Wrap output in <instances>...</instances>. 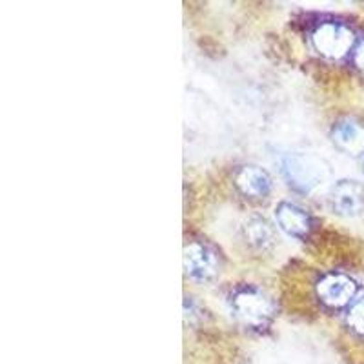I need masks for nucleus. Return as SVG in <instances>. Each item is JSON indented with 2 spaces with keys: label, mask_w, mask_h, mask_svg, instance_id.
Returning a JSON list of instances; mask_svg holds the SVG:
<instances>
[{
  "label": "nucleus",
  "mask_w": 364,
  "mask_h": 364,
  "mask_svg": "<svg viewBox=\"0 0 364 364\" xmlns=\"http://www.w3.org/2000/svg\"><path fill=\"white\" fill-rule=\"evenodd\" d=\"M284 173L288 181L299 190H311L324 178V168L321 161L304 155L288 157L284 162Z\"/></svg>",
  "instance_id": "39448f33"
},
{
  "label": "nucleus",
  "mask_w": 364,
  "mask_h": 364,
  "mask_svg": "<svg viewBox=\"0 0 364 364\" xmlns=\"http://www.w3.org/2000/svg\"><path fill=\"white\" fill-rule=\"evenodd\" d=\"M363 171H364V161H363Z\"/></svg>",
  "instance_id": "ddd939ff"
},
{
  "label": "nucleus",
  "mask_w": 364,
  "mask_h": 364,
  "mask_svg": "<svg viewBox=\"0 0 364 364\" xmlns=\"http://www.w3.org/2000/svg\"><path fill=\"white\" fill-rule=\"evenodd\" d=\"M245 237L246 242H248L252 248L255 250H268L272 248L273 242H275V230L272 228V224L268 223L262 217H252L248 219V223L245 224Z\"/></svg>",
  "instance_id": "9d476101"
},
{
  "label": "nucleus",
  "mask_w": 364,
  "mask_h": 364,
  "mask_svg": "<svg viewBox=\"0 0 364 364\" xmlns=\"http://www.w3.org/2000/svg\"><path fill=\"white\" fill-rule=\"evenodd\" d=\"M275 219L282 232L295 239H306L314 224L310 213L294 203H279L275 208Z\"/></svg>",
  "instance_id": "0eeeda50"
},
{
  "label": "nucleus",
  "mask_w": 364,
  "mask_h": 364,
  "mask_svg": "<svg viewBox=\"0 0 364 364\" xmlns=\"http://www.w3.org/2000/svg\"><path fill=\"white\" fill-rule=\"evenodd\" d=\"M318 301L328 308H344L357 295V282L343 273H328L315 284Z\"/></svg>",
  "instance_id": "7ed1b4c3"
},
{
  "label": "nucleus",
  "mask_w": 364,
  "mask_h": 364,
  "mask_svg": "<svg viewBox=\"0 0 364 364\" xmlns=\"http://www.w3.org/2000/svg\"><path fill=\"white\" fill-rule=\"evenodd\" d=\"M348 326L352 328L355 333L364 336V299H359L352 304L350 311H348Z\"/></svg>",
  "instance_id": "9b49d317"
},
{
  "label": "nucleus",
  "mask_w": 364,
  "mask_h": 364,
  "mask_svg": "<svg viewBox=\"0 0 364 364\" xmlns=\"http://www.w3.org/2000/svg\"><path fill=\"white\" fill-rule=\"evenodd\" d=\"M330 206L337 215H360L364 211V186L357 181H339L331 188Z\"/></svg>",
  "instance_id": "423d86ee"
},
{
  "label": "nucleus",
  "mask_w": 364,
  "mask_h": 364,
  "mask_svg": "<svg viewBox=\"0 0 364 364\" xmlns=\"http://www.w3.org/2000/svg\"><path fill=\"white\" fill-rule=\"evenodd\" d=\"M184 268L195 281H210L219 272V259L210 246L191 240L184 246Z\"/></svg>",
  "instance_id": "20e7f679"
},
{
  "label": "nucleus",
  "mask_w": 364,
  "mask_h": 364,
  "mask_svg": "<svg viewBox=\"0 0 364 364\" xmlns=\"http://www.w3.org/2000/svg\"><path fill=\"white\" fill-rule=\"evenodd\" d=\"M235 184L242 195L252 197V199H262L268 197L272 191V177L268 171L259 168V166H245L240 168L235 177Z\"/></svg>",
  "instance_id": "6e6552de"
},
{
  "label": "nucleus",
  "mask_w": 364,
  "mask_h": 364,
  "mask_svg": "<svg viewBox=\"0 0 364 364\" xmlns=\"http://www.w3.org/2000/svg\"><path fill=\"white\" fill-rule=\"evenodd\" d=\"M311 44L328 58H341L352 50L353 33L339 22H323L311 33Z\"/></svg>",
  "instance_id": "f03ea898"
},
{
  "label": "nucleus",
  "mask_w": 364,
  "mask_h": 364,
  "mask_svg": "<svg viewBox=\"0 0 364 364\" xmlns=\"http://www.w3.org/2000/svg\"><path fill=\"white\" fill-rule=\"evenodd\" d=\"M355 64L360 71H364V41L357 46L355 50Z\"/></svg>",
  "instance_id": "f8f14e48"
},
{
  "label": "nucleus",
  "mask_w": 364,
  "mask_h": 364,
  "mask_svg": "<svg viewBox=\"0 0 364 364\" xmlns=\"http://www.w3.org/2000/svg\"><path fill=\"white\" fill-rule=\"evenodd\" d=\"M232 311L248 328H264L273 318V302L255 286H242L233 291Z\"/></svg>",
  "instance_id": "f257e3e1"
},
{
  "label": "nucleus",
  "mask_w": 364,
  "mask_h": 364,
  "mask_svg": "<svg viewBox=\"0 0 364 364\" xmlns=\"http://www.w3.org/2000/svg\"><path fill=\"white\" fill-rule=\"evenodd\" d=\"M333 142L350 155L364 154V128L353 120H343L333 128Z\"/></svg>",
  "instance_id": "1a4fd4ad"
}]
</instances>
